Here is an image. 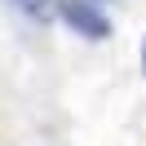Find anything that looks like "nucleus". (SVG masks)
Wrapping results in <instances>:
<instances>
[{
	"instance_id": "obj_1",
	"label": "nucleus",
	"mask_w": 146,
	"mask_h": 146,
	"mask_svg": "<svg viewBox=\"0 0 146 146\" xmlns=\"http://www.w3.org/2000/svg\"><path fill=\"white\" fill-rule=\"evenodd\" d=\"M58 18H62L71 31L89 36V40H106L111 36V18L93 5V0H58Z\"/></svg>"
},
{
	"instance_id": "obj_2",
	"label": "nucleus",
	"mask_w": 146,
	"mask_h": 146,
	"mask_svg": "<svg viewBox=\"0 0 146 146\" xmlns=\"http://www.w3.org/2000/svg\"><path fill=\"white\" fill-rule=\"evenodd\" d=\"M9 5H18L22 13H31L36 22H49L58 13V0H9Z\"/></svg>"
},
{
	"instance_id": "obj_3",
	"label": "nucleus",
	"mask_w": 146,
	"mask_h": 146,
	"mask_svg": "<svg viewBox=\"0 0 146 146\" xmlns=\"http://www.w3.org/2000/svg\"><path fill=\"white\" fill-rule=\"evenodd\" d=\"M142 71H146V40H142Z\"/></svg>"
},
{
	"instance_id": "obj_4",
	"label": "nucleus",
	"mask_w": 146,
	"mask_h": 146,
	"mask_svg": "<svg viewBox=\"0 0 146 146\" xmlns=\"http://www.w3.org/2000/svg\"><path fill=\"white\" fill-rule=\"evenodd\" d=\"M93 5H98V0H93Z\"/></svg>"
}]
</instances>
